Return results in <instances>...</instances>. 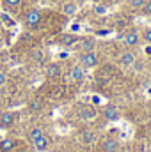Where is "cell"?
Instances as JSON below:
<instances>
[{"label":"cell","instance_id":"cell-20","mask_svg":"<svg viewBox=\"0 0 151 152\" xmlns=\"http://www.w3.org/2000/svg\"><path fill=\"white\" fill-rule=\"evenodd\" d=\"M144 4H146V0H128V7L130 9H142Z\"/></svg>","mask_w":151,"mask_h":152},{"label":"cell","instance_id":"cell-26","mask_svg":"<svg viewBox=\"0 0 151 152\" xmlns=\"http://www.w3.org/2000/svg\"><path fill=\"white\" fill-rule=\"evenodd\" d=\"M110 34V30H98V36H107Z\"/></svg>","mask_w":151,"mask_h":152},{"label":"cell","instance_id":"cell-27","mask_svg":"<svg viewBox=\"0 0 151 152\" xmlns=\"http://www.w3.org/2000/svg\"><path fill=\"white\" fill-rule=\"evenodd\" d=\"M93 103H94V104H100V97H98V96H93Z\"/></svg>","mask_w":151,"mask_h":152},{"label":"cell","instance_id":"cell-23","mask_svg":"<svg viewBox=\"0 0 151 152\" xmlns=\"http://www.w3.org/2000/svg\"><path fill=\"white\" fill-rule=\"evenodd\" d=\"M7 83V73L4 69H0V87H4Z\"/></svg>","mask_w":151,"mask_h":152},{"label":"cell","instance_id":"cell-28","mask_svg":"<svg viewBox=\"0 0 151 152\" xmlns=\"http://www.w3.org/2000/svg\"><path fill=\"white\" fill-rule=\"evenodd\" d=\"M146 53H148V55H151V44H150V46H146Z\"/></svg>","mask_w":151,"mask_h":152},{"label":"cell","instance_id":"cell-9","mask_svg":"<svg viewBox=\"0 0 151 152\" xmlns=\"http://www.w3.org/2000/svg\"><path fill=\"white\" fill-rule=\"evenodd\" d=\"M78 41H80V37L75 36V34H64V36H61V39H59V42L62 46H66V48H71V46L78 44Z\"/></svg>","mask_w":151,"mask_h":152},{"label":"cell","instance_id":"cell-1","mask_svg":"<svg viewBox=\"0 0 151 152\" xmlns=\"http://www.w3.org/2000/svg\"><path fill=\"white\" fill-rule=\"evenodd\" d=\"M41 18H43L41 11H39L38 7H32V9H29L23 14V25L29 27V28H36V27H39V23H41Z\"/></svg>","mask_w":151,"mask_h":152},{"label":"cell","instance_id":"cell-22","mask_svg":"<svg viewBox=\"0 0 151 152\" xmlns=\"http://www.w3.org/2000/svg\"><path fill=\"white\" fill-rule=\"evenodd\" d=\"M21 4V0H4V5H7V7H18Z\"/></svg>","mask_w":151,"mask_h":152},{"label":"cell","instance_id":"cell-8","mask_svg":"<svg viewBox=\"0 0 151 152\" xmlns=\"http://www.w3.org/2000/svg\"><path fill=\"white\" fill-rule=\"evenodd\" d=\"M16 120V115L13 112H4L0 113V127H11Z\"/></svg>","mask_w":151,"mask_h":152},{"label":"cell","instance_id":"cell-10","mask_svg":"<svg viewBox=\"0 0 151 152\" xmlns=\"http://www.w3.org/2000/svg\"><path fill=\"white\" fill-rule=\"evenodd\" d=\"M62 12L66 14V16H75L76 12H78V4L76 2H71V0H68V2H64L62 4Z\"/></svg>","mask_w":151,"mask_h":152},{"label":"cell","instance_id":"cell-5","mask_svg":"<svg viewBox=\"0 0 151 152\" xmlns=\"http://www.w3.org/2000/svg\"><path fill=\"white\" fill-rule=\"evenodd\" d=\"M139 41H141V36H139V32H137V30H128V32L123 36V42H124L128 48L137 46V44H139Z\"/></svg>","mask_w":151,"mask_h":152},{"label":"cell","instance_id":"cell-15","mask_svg":"<svg viewBox=\"0 0 151 152\" xmlns=\"http://www.w3.org/2000/svg\"><path fill=\"white\" fill-rule=\"evenodd\" d=\"M34 145H36V149H38L39 152H44V151H48V147H50V140L43 134L39 140H36V142H34Z\"/></svg>","mask_w":151,"mask_h":152},{"label":"cell","instance_id":"cell-29","mask_svg":"<svg viewBox=\"0 0 151 152\" xmlns=\"http://www.w3.org/2000/svg\"><path fill=\"white\" fill-rule=\"evenodd\" d=\"M148 92H150V94H151V88H148Z\"/></svg>","mask_w":151,"mask_h":152},{"label":"cell","instance_id":"cell-24","mask_svg":"<svg viewBox=\"0 0 151 152\" xmlns=\"http://www.w3.org/2000/svg\"><path fill=\"white\" fill-rule=\"evenodd\" d=\"M142 39H144L146 42H150V44H151V28H146V30L142 32Z\"/></svg>","mask_w":151,"mask_h":152},{"label":"cell","instance_id":"cell-18","mask_svg":"<svg viewBox=\"0 0 151 152\" xmlns=\"http://www.w3.org/2000/svg\"><path fill=\"white\" fill-rule=\"evenodd\" d=\"M94 140H96V133H94V131H85V133L82 134V142H84V143H87V145H89V143H93Z\"/></svg>","mask_w":151,"mask_h":152},{"label":"cell","instance_id":"cell-11","mask_svg":"<svg viewBox=\"0 0 151 152\" xmlns=\"http://www.w3.org/2000/svg\"><path fill=\"white\" fill-rule=\"evenodd\" d=\"M103 117H105V120H117L119 118V112H117V108L114 104H109L103 110Z\"/></svg>","mask_w":151,"mask_h":152},{"label":"cell","instance_id":"cell-4","mask_svg":"<svg viewBox=\"0 0 151 152\" xmlns=\"http://www.w3.org/2000/svg\"><path fill=\"white\" fill-rule=\"evenodd\" d=\"M78 48H80L82 53H85V51H94V48H96V39L94 37H80Z\"/></svg>","mask_w":151,"mask_h":152},{"label":"cell","instance_id":"cell-19","mask_svg":"<svg viewBox=\"0 0 151 152\" xmlns=\"http://www.w3.org/2000/svg\"><path fill=\"white\" fill-rule=\"evenodd\" d=\"M29 110H30V112H41V110H43V101H41V99H32V101L29 103Z\"/></svg>","mask_w":151,"mask_h":152},{"label":"cell","instance_id":"cell-16","mask_svg":"<svg viewBox=\"0 0 151 152\" xmlns=\"http://www.w3.org/2000/svg\"><path fill=\"white\" fill-rule=\"evenodd\" d=\"M44 58H46V53H44V50L38 48V50H34V51H32V60H34V62L43 64V60H44Z\"/></svg>","mask_w":151,"mask_h":152},{"label":"cell","instance_id":"cell-14","mask_svg":"<svg viewBox=\"0 0 151 152\" xmlns=\"http://www.w3.org/2000/svg\"><path fill=\"white\" fill-rule=\"evenodd\" d=\"M14 145H16V142L13 138H4V140H0V152H11L14 149Z\"/></svg>","mask_w":151,"mask_h":152},{"label":"cell","instance_id":"cell-7","mask_svg":"<svg viewBox=\"0 0 151 152\" xmlns=\"http://www.w3.org/2000/svg\"><path fill=\"white\" fill-rule=\"evenodd\" d=\"M80 118H84V120H93L94 117H96V110H94V106H91V104H84L82 108H80Z\"/></svg>","mask_w":151,"mask_h":152},{"label":"cell","instance_id":"cell-2","mask_svg":"<svg viewBox=\"0 0 151 152\" xmlns=\"http://www.w3.org/2000/svg\"><path fill=\"white\" fill-rule=\"evenodd\" d=\"M80 66L84 67V69H93V67H96L98 66V62H100V58H98V55L94 53V51H85V53H80Z\"/></svg>","mask_w":151,"mask_h":152},{"label":"cell","instance_id":"cell-25","mask_svg":"<svg viewBox=\"0 0 151 152\" xmlns=\"http://www.w3.org/2000/svg\"><path fill=\"white\" fill-rule=\"evenodd\" d=\"M94 11H96V14H105V7H103V5H98Z\"/></svg>","mask_w":151,"mask_h":152},{"label":"cell","instance_id":"cell-3","mask_svg":"<svg viewBox=\"0 0 151 152\" xmlns=\"http://www.w3.org/2000/svg\"><path fill=\"white\" fill-rule=\"evenodd\" d=\"M85 71H87V69H84L80 64L73 66V67L70 69V73H68V78H70V81H73V83H80V81L84 80V76H85Z\"/></svg>","mask_w":151,"mask_h":152},{"label":"cell","instance_id":"cell-17","mask_svg":"<svg viewBox=\"0 0 151 152\" xmlns=\"http://www.w3.org/2000/svg\"><path fill=\"white\" fill-rule=\"evenodd\" d=\"M43 134H44V133H43V129H39V127H34V129H30V131H29V140L34 143V142H36V140H39Z\"/></svg>","mask_w":151,"mask_h":152},{"label":"cell","instance_id":"cell-13","mask_svg":"<svg viewBox=\"0 0 151 152\" xmlns=\"http://www.w3.org/2000/svg\"><path fill=\"white\" fill-rule=\"evenodd\" d=\"M117 147H119V142H117V140H114V138H107V140L103 142V145H101V151L103 152H115L117 151Z\"/></svg>","mask_w":151,"mask_h":152},{"label":"cell","instance_id":"cell-12","mask_svg":"<svg viewBox=\"0 0 151 152\" xmlns=\"http://www.w3.org/2000/svg\"><path fill=\"white\" fill-rule=\"evenodd\" d=\"M46 78H57V76L61 75V66L57 64V62H50L48 66H46Z\"/></svg>","mask_w":151,"mask_h":152},{"label":"cell","instance_id":"cell-21","mask_svg":"<svg viewBox=\"0 0 151 152\" xmlns=\"http://www.w3.org/2000/svg\"><path fill=\"white\" fill-rule=\"evenodd\" d=\"M142 14L151 16V0H146V4L142 5Z\"/></svg>","mask_w":151,"mask_h":152},{"label":"cell","instance_id":"cell-6","mask_svg":"<svg viewBox=\"0 0 151 152\" xmlns=\"http://www.w3.org/2000/svg\"><path fill=\"white\" fill-rule=\"evenodd\" d=\"M133 64H135V53L130 51V50L123 51L121 57H119V66H123V67H132Z\"/></svg>","mask_w":151,"mask_h":152}]
</instances>
